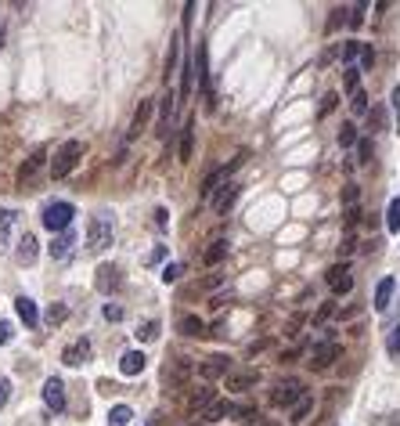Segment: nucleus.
Masks as SVG:
<instances>
[{
  "label": "nucleus",
  "mask_w": 400,
  "mask_h": 426,
  "mask_svg": "<svg viewBox=\"0 0 400 426\" xmlns=\"http://www.w3.org/2000/svg\"><path fill=\"white\" fill-rule=\"evenodd\" d=\"M116 239V221L108 217V213H94L90 224H87V249L90 253H105Z\"/></svg>",
  "instance_id": "1"
},
{
  "label": "nucleus",
  "mask_w": 400,
  "mask_h": 426,
  "mask_svg": "<svg viewBox=\"0 0 400 426\" xmlns=\"http://www.w3.org/2000/svg\"><path fill=\"white\" fill-rule=\"evenodd\" d=\"M80 155H83V141H65L58 152H54V159H51V177L54 181L69 177L76 170V163H80Z\"/></svg>",
  "instance_id": "2"
},
{
  "label": "nucleus",
  "mask_w": 400,
  "mask_h": 426,
  "mask_svg": "<svg viewBox=\"0 0 400 426\" xmlns=\"http://www.w3.org/2000/svg\"><path fill=\"white\" fill-rule=\"evenodd\" d=\"M73 217H76V206H73V202H47L40 221H43V228H47V232L62 235V232H69V228H73Z\"/></svg>",
  "instance_id": "3"
},
{
  "label": "nucleus",
  "mask_w": 400,
  "mask_h": 426,
  "mask_svg": "<svg viewBox=\"0 0 400 426\" xmlns=\"http://www.w3.org/2000/svg\"><path fill=\"white\" fill-rule=\"evenodd\" d=\"M242 163H246V152H238V155H235V159H231V163H227V167L213 170V174H209V177L202 181V199H213V192L220 188V181H227V177H231V174H235V170H238Z\"/></svg>",
  "instance_id": "4"
},
{
  "label": "nucleus",
  "mask_w": 400,
  "mask_h": 426,
  "mask_svg": "<svg viewBox=\"0 0 400 426\" xmlns=\"http://www.w3.org/2000/svg\"><path fill=\"white\" fill-rule=\"evenodd\" d=\"M303 398H307V394H303V383H300V380H285V383H278V390L270 394V401H274L278 408H289V405L296 408Z\"/></svg>",
  "instance_id": "5"
},
{
  "label": "nucleus",
  "mask_w": 400,
  "mask_h": 426,
  "mask_svg": "<svg viewBox=\"0 0 400 426\" xmlns=\"http://www.w3.org/2000/svg\"><path fill=\"white\" fill-rule=\"evenodd\" d=\"M43 405L51 412H65V383L58 376H47L43 380Z\"/></svg>",
  "instance_id": "6"
},
{
  "label": "nucleus",
  "mask_w": 400,
  "mask_h": 426,
  "mask_svg": "<svg viewBox=\"0 0 400 426\" xmlns=\"http://www.w3.org/2000/svg\"><path fill=\"white\" fill-rule=\"evenodd\" d=\"M325 282L332 286V293H335V296L350 293V286H354V279H350V264H332L328 275H325Z\"/></svg>",
  "instance_id": "7"
},
{
  "label": "nucleus",
  "mask_w": 400,
  "mask_h": 426,
  "mask_svg": "<svg viewBox=\"0 0 400 426\" xmlns=\"http://www.w3.org/2000/svg\"><path fill=\"white\" fill-rule=\"evenodd\" d=\"M94 286H98V293H116V289L123 286V275H120L116 264H101V268H98V279H94Z\"/></svg>",
  "instance_id": "8"
},
{
  "label": "nucleus",
  "mask_w": 400,
  "mask_h": 426,
  "mask_svg": "<svg viewBox=\"0 0 400 426\" xmlns=\"http://www.w3.org/2000/svg\"><path fill=\"white\" fill-rule=\"evenodd\" d=\"M43 159H47V148L40 145V148L26 159V163H22V170H19V188H29V185H33V177H36L40 167H43Z\"/></svg>",
  "instance_id": "9"
},
{
  "label": "nucleus",
  "mask_w": 400,
  "mask_h": 426,
  "mask_svg": "<svg viewBox=\"0 0 400 426\" xmlns=\"http://www.w3.org/2000/svg\"><path fill=\"white\" fill-rule=\"evenodd\" d=\"M90 350H94V347H90V340H87V336H80L76 343H69V347L62 350V361H65L69 368H80L83 361H90Z\"/></svg>",
  "instance_id": "10"
},
{
  "label": "nucleus",
  "mask_w": 400,
  "mask_h": 426,
  "mask_svg": "<svg viewBox=\"0 0 400 426\" xmlns=\"http://www.w3.org/2000/svg\"><path fill=\"white\" fill-rule=\"evenodd\" d=\"M195 69H199V83H202V94H206V105L213 109V87H209V55H206V43H199V55H195Z\"/></svg>",
  "instance_id": "11"
},
{
  "label": "nucleus",
  "mask_w": 400,
  "mask_h": 426,
  "mask_svg": "<svg viewBox=\"0 0 400 426\" xmlns=\"http://www.w3.org/2000/svg\"><path fill=\"white\" fill-rule=\"evenodd\" d=\"M227 368H231V358L227 354H209L199 372H202V380H220V376H227Z\"/></svg>",
  "instance_id": "12"
},
{
  "label": "nucleus",
  "mask_w": 400,
  "mask_h": 426,
  "mask_svg": "<svg viewBox=\"0 0 400 426\" xmlns=\"http://www.w3.org/2000/svg\"><path fill=\"white\" fill-rule=\"evenodd\" d=\"M152 109H155V101L152 98H144L141 105H137V113H134V120H130V130H127V141H134L144 127H148V120H152Z\"/></svg>",
  "instance_id": "13"
},
{
  "label": "nucleus",
  "mask_w": 400,
  "mask_h": 426,
  "mask_svg": "<svg viewBox=\"0 0 400 426\" xmlns=\"http://www.w3.org/2000/svg\"><path fill=\"white\" fill-rule=\"evenodd\" d=\"M73 246H76V235H73V228H69V232H62V235L51 239L47 253H51V260H65V256L73 253Z\"/></svg>",
  "instance_id": "14"
},
{
  "label": "nucleus",
  "mask_w": 400,
  "mask_h": 426,
  "mask_svg": "<svg viewBox=\"0 0 400 426\" xmlns=\"http://www.w3.org/2000/svg\"><path fill=\"white\" fill-rule=\"evenodd\" d=\"M144 365H148V358H144L141 350H127V354L120 358V372H123V376H141Z\"/></svg>",
  "instance_id": "15"
},
{
  "label": "nucleus",
  "mask_w": 400,
  "mask_h": 426,
  "mask_svg": "<svg viewBox=\"0 0 400 426\" xmlns=\"http://www.w3.org/2000/svg\"><path fill=\"white\" fill-rule=\"evenodd\" d=\"M223 383H227V390H249V387H256V372H253V368L227 372V376H223Z\"/></svg>",
  "instance_id": "16"
},
{
  "label": "nucleus",
  "mask_w": 400,
  "mask_h": 426,
  "mask_svg": "<svg viewBox=\"0 0 400 426\" xmlns=\"http://www.w3.org/2000/svg\"><path fill=\"white\" fill-rule=\"evenodd\" d=\"M15 311H19V318H22V322H26L29 329H36V326H40V311H36V303H33L29 296H19V300H15Z\"/></svg>",
  "instance_id": "17"
},
{
  "label": "nucleus",
  "mask_w": 400,
  "mask_h": 426,
  "mask_svg": "<svg viewBox=\"0 0 400 426\" xmlns=\"http://www.w3.org/2000/svg\"><path fill=\"white\" fill-rule=\"evenodd\" d=\"M335 358H339V347H335V343L328 340V343L314 347V354H310V365H314V368H328V365H332Z\"/></svg>",
  "instance_id": "18"
},
{
  "label": "nucleus",
  "mask_w": 400,
  "mask_h": 426,
  "mask_svg": "<svg viewBox=\"0 0 400 426\" xmlns=\"http://www.w3.org/2000/svg\"><path fill=\"white\" fill-rule=\"evenodd\" d=\"M19 221L15 209H0V253H8V242H11V228Z\"/></svg>",
  "instance_id": "19"
},
{
  "label": "nucleus",
  "mask_w": 400,
  "mask_h": 426,
  "mask_svg": "<svg viewBox=\"0 0 400 426\" xmlns=\"http://www.w3.org/2000/svg\"><path fill=\"white\" fill-rule=\"evenodd\" d=\"M174 98H177L174 90L159 98V137H166V130H169V116H174Z\"/></svg>",
  "instance_id": "20"
},
{
  "label": "nucleus",
  "mask_w": 400,
  "mask_h": 426,
  "mask_svg": "<svg viewBox=\"0 0 400 426\" xmlns=\"http://www.w3.org/2000/svg\"><path fill=\"white\" fill-rule=\"evenodd\" d=\"M227 415H238V408H235L231 401H213V405L202 412L206 422H220V419H227Z\"/></svg>",
  "instance_id": "21"
},
{
  "label": "nucleus",
  "mask_w": 400,
  "mask_h": 426,
  "mask_svg": "<svg viewBox=\"0 0 400 426\" xmlns=\"http://www.w3.org/2000/svg\"><path fill=\"white\" fill-rule=\"evenodd\" d=\"M36 253H40V242H36V235H22V242H19V264H26V268H29V264L36 260Z\"/></svg>",
  "instance_id": "22"
},
{
  "label": "nucleus",
  "mask_w": 400,
  "mask_h": 426,
  "mask_svg": "<svg viewBox=\"0 0 400 426\" xmlns=\"http://www.w3.org/2000/svg\"><path fill=\"white\" fill-rule=\"evenodd\" d=\"M393 289H396V279H382L379 286H375V311H386L389 307V300H393Z\"/></svg>",
  "instance_id": "23"
},
{
  "label": "nucleus",
  "mask_w": 400,
  "mask_h": 426,
  "mask_svg": "<svg viewBox=\"0 0 400 426\" xmlns=\"http://www.w3.org/2000/svg\"><path fill=\"white\" fill-rule=\"evenodd\" d=\"M227 256V239H213L209 242V249L202 253V264H206V268H216V264Z\"/></svg>",
  "instance_id": "24"
},
{
  "label": "nucleus",
  "mask_w": 400,
  "mask_h": 426,
  "mask_svg": "<svg viewBox=\"0 0 400 426\" xmlns=\"http://www.w3.org/2000/svg\"><path fill=\"white\" fill-rule=\"evenodd\" d=\"M235 199H238V185H223V192L213 199V209H216V213H227V209L235 206Z\"/></svg>",
  "instance_id": "25"
},
{
  "label": "nucleus",
  "mask_w": 400,
  "mask_h": 426,
  "mask_svg": "<svg viewBox=\"0 0 400 426\" xmlns=\"http://www.w3.org/2000/svg\"><path fill=\"white\" fill-rule=\"evenodd\" d=\"M177 329L184 333V336H206V322L199 314H184L181 322H177Z\"/></svg>",
  "instance_id": "26"
},
{
  "label": "nucleus",
  "mask_w": 400,
  "mask_h": 426,
  "mask_svg": "<svg viewBox=\"0 0 400 426\" xmlns=\"http://www.w3.org/2000/svg\"><path fill=\"white\" fill-rule=\"evenodd\" d=\"M386 232H389V235H400V195L389 199V209H386Z\"/></svg>",
  "instance_id": "27"
},
{
  "label": "nucleus",
  "mask_w": 400,
  "mask_h": 426,
  "mask_svg": "<svg viewBox=\"0 0 400 426\" xmlns=\"http://www.w3.org/2000/svg\"><path fill=\"white\" fill-rule=\"evenodd\" d=\"M191 148H195V123H188V127H184V134H181V145H177V155L184 159V163L191 159Z\"/></svg>",
  "instance_id": "28"
},
{
  "label": "nucleus",
  "mask_w": 400,
  "mask_h": 426,
  "mask_svg": "<svg viewBox=\"0 0 400 426\" xmlns=\"http://www.w3.org/2000/svg\"><path fill=\"white\" fill-rule=\"evenodd\" d=\"M130 419H134L130 405H116V408L108 412V426H130Z\"/></svg>",
  "instance_id": "29"
},
{
  "label": "nucleus",
  "mask_w": 400,
  "mask_h": 426,
  "mask_svg": "<svg viewBox=\"0 0 400 426\" xmlns=\"http://www.w3.org/2000/svg\"><path fill=\"white\" fill-rule=\"evenodd\" d=\"M141 343H152V340H159V322H155V318H148V322H141L137 326V333H134Z\"/></svg>",
  "instance_id": "30"
},
{
  "label": "nucleus",
  "mask_w": 400,
  "mask_h": 426,
  "mask_svg": "<svg viewBox=\"0 0 400 426\" xmlns=\"http://www.w3.org/2000/svg\"><path fill=\"white\" fill-rule=\"evenodd\" d=\"M310 412H314V398L307 394V398L293 408V419H289V422H296V426H300V422H307V415H310Z\"/></svg>",
  "instance_id": "31"
},
{
  "label": "nucleus",
  "mask_w": 400,
  "mask_h": 426,
  "mask_svg": "<svg viewBox=\"0 0 400 426\" xmlns=\"http://www.w3.org/2000/svg\"><path fill=\"white\" fill-rule=\"evenodd\" d=\"M65 318H69V307H65V303H51V307H47V326H62Z\"/></svg>",
  "instance_id": "32"
},
{
  "label": "nucleus",
  "mask_w": 400,
  "mask_h": 426,
  "mask_svg": "<svg viewBox=\"0 0 400 426\" xmlns=\"http://www.w3.org/2000/svg\"><path fill=\"white\" fill-rule=\"evenodd\" d=\"M357 80H361V69H357V66H347V76H342V87H347V94H357V90H361Z\"/></svg>",
  "instance_id": "33"
},
{
  "label": "nucleus",
  "mask_w": 400,
  "mask_h": 426,
  "mask_svg": "<svg viewBox=\"0 0 400 426\" xmlns=\"http://www.w3.org/2000/svg\"><path fill=\"white\" fill-rule=\"evenodd\" d=\"M339 145H342V148L357 145V127H354V123H342V127H339Z\"/></svg>",
  "instance_id": "34"
},
{
  "label": "nucleus",
  "mask_w": 400,
  "mask_h": 426,
  "mask_svg": "<svg viewBox=\"0 0 400 426\" xmlns=\"http://www.w3.org/2000/svg\"><path fill=\"white\" fill-rule=\"evenodd\" d=\"M350 109H354L357 116H364V113H368V94H364V90L350 94Z\"/></svg>",
  "instance_id": "35"
},
{
  "label": "nucleus",
  "mask_w": 400,
  "mask_h": 426,
  "mask_svg": "<svg viewBox=\"0 0 400 426\" xmlns=\"http://www.w3.org/2000/svg\"><path fill=\"white\" fill-rule=\"evenodd\" d=\"M213 405V387H202L195 398H191V408H209Z\"/></svg>",
  "instance_id": "36"
},
{
  "label": "nucleus",
  "mask_w": 400,
  "mask_h": 426,
  "mask_svg": "<svg viewBox=\"0 0 400 426\" xmlns=\"http://www.w3.org/2000/svg\"><path fill=\"white\" fill-rule=\"evenodd\" d=\"M386 350H389L393 358H400V326H393V329H389V340H386Z\"/></svg>",
  "instance_id": "37"
},
{
  "label": "nucleus",
  "mask_w": 400,
  "mask_h": 426,
  "mask_svg": "<svg viewBox=\"0 0 400 426\" xmlns=\"http://www.w3.org/2000/svg\"><path fill=\"white\" fill-rule=\"evenodd\" d=\"M361 47H364V43H357V40H350L347 47H342V62H347V66H354V58L361 55Z\"/></svg>",
  "instance_id": "38"
},
{
  "label": "nucleus",
  "mask_w": 400,
  "mask_h": 426,
  "mask_svg": "<svg viewBox=\"0 0 400 426\" xmlns=\"http://www.w3.org/2000/svg\"><path fill=\"white\" fill-rule=\"evenodd\" d=\"M177 43H181V36H174V40H169V55H166V76L174 73V66H177Z\"/></svg>",
  "instance_id": "39"
},
{
  "label": "nucleus",
  "mask_w": 400,
  "mask_h": 426,
  "mask_svg": "<svg viewBox=\"0 0 400 426\" xmlns=\"http://www.w3.org/2000/svg\"><path fill=\"white\" fill-rule=\"evenodd\" d=\"M332 314H335V303H332V300H328V303H321V311L314 314V326H325Z\"/></svg>",
  "instance_id": "40"
},
{
  "label": "nucleus",
  "mask_w": 400,
  "mask_h": 426,
  "mask_svg": "<svg viewBox=\"0 0 400 426\" xmlns=\"http://www.w3.org/2000/svg\"><path fill=\"white\" fill-rule=\"evenodd\" d=\"M181 271H184L181 264H166V268H162V282H177V279H181Z\"/></svg>",
  "instance_id": "41"
},
{
  "label": "nucleus",
  "mask_w": 400,
  "mask_h": 426,
  "mask_svg": "<svg viewBox=\"0 0 400 426\" xmlns=\"http://www.w3.org/2000/svg\"><path fill=\"white\" fill-rule=\"evenodd\" d=\"M335 105H339V94H335V90H328V94L321 98V116H328V113L335 109Z\"/></svg>",
  "instance_id": "42"
},
{
  "label": "nucleus",
  "mask_w": 400,
  "mask_h": 426,
  "mask_svg": "<svg viewBox=\"0 0 400 426\" xmlns=\"http://www.w3.org/2000/svg\"><path fill=\"white\" fill-rule=\"evenodd\" d=\"M105 318L108 322H123V307L120 303H105Z\"/></svg>",
  "instance_id": "43"
},
{
  "label": "nucleus",
  "mask_w": 400,
  "mask_h": 426,
  "mask_svg": "<svg viewBox=\"0 0 400 426\" xmlns=\"http://www.w3.org/2000/svg\"><path fill=\"white\" fill-rule=\"evenodd\" d=\"M357 163H372V141H357Z\"/></svg>",
  "instance_id": "44"
},
{
  "label": "nucleus",
  "mask_w": 400,
  "mask_h": 426,
  "mask_svg": "<svg viewBox=\"0 0 400 426\" xmlns=\"http://www.w3.org/2000/svg\"><path fill=\"white\" fill-rule=\"evenodd\" d=\"M389 105H393V116H396V127H400V83L393 87V94H389Z\"/></svg>",
  "instance_id": "45"
},
{
  "label": "nucleus",
  "mask_w": 400,
  "mask_h": 426,
  "mask_svg": "<svg viewBox=\"0 0 400 426\" xmlns=\"http://www.w3.org/2000/svg\"><path fill=\"white\" fill-rule=\"evenodd\" d=\"M347 22H350V26L357 29V26L364 22V4H357V8H350V19H347Z\"/></svg>",
  "instance_id": "46"
},
{
  "label": "nucleus",
  "mask_w": 400,
  "mask_h": 426,
  "mask_svg": "<svg viewBox=\"0 0 400 426\" xmlns=\"http://www.w3.org/2000/svg\"><path fill=\"white\" fill-rule=\"evenodd\" d=\"M15 340V329H11V322H0V343H11Z\"/></svg>",
  "instance_id": "47"
},
{
  "label": "nucleus",
  "mask_w": 400,
  "mask_h": 426,
  "mask_svg": "<svg viewBox=\"0 0 400 426\" xmlns=\"http://www.w3.org/2000/svg\"><path fill=\"white\" fill-rule=\"evenodd\" d=\"M159 260H166V246H155V249L144 256V264H159Z\"/></svg>",
  "instance_id": "48"
},
{
  "label": "nucleus",
  "mask_w": 400,
  "mask_h": 426,
  "mask_svg": "<svg viewBox=\"0 0 400 426\" xmlns=\"http://www.w3.org/2000/svg\"><path fill=\"white\" fill-rule=\"evenodd\" d=\"M372 62H375V51L364 43V47H361V66H364V69H372Z\"/></svg>",
  "instance_id": "49"
},
{
  "label": "nucleus",
  "mask_w": 400,
  "mask_h": 426,
  "mask_svg": "<svg viewBox=\"0 0 400 426\" xmlns=\"http://www.w3.org/2000/svg\"><path fill=\"white\" fill-rule=\"evenodd\" d=\"M8 398H11V383H8L4 376H0V408L8 405Z\"/></svg>",
  "instance_id": "50"
},
{
  "label": "nucleus",
  "mask_w": 400,
  "mask_h": 426,
  "mask_svg": "<svg viewBox=\"0 0 400 426\" xmlns=\"http://www.w3.org/2000/svg\"><path fill=\"white\" fill-rule=\"evenodd\" d=\"M354 242H357V235H354V232H347V239H342L339 253H354Z\"/></svg>",
  "instance_id": "51"
},
{
  "label": "nucleus",
  "mask_w": 400,
  "mask_h": 426,
  "mask_svg": "<svg viewBox=\"0 0 400 426\" xmlns=\"http://www.w3.org/2000/svg\"><path fill=\"white\" fill-rule=\"evenodd\" d=\"M357 217H361V209H357V206H347V224H350V228L357 224Z\"/></svg>",
  "instance_id": "52"
},
{
  "label": "nucleus",
  "mask_w": 400,
  "mask_h": 426,
  "mask_svg": "<svg viewBox=\"0 0 400 426\" xmlns=\"http://www.w3.org/2000/svg\"><path fill=\"white\" fill-rule=\"evenodd\" d=\"M166 217H169V213L159 206V209H155V224H159V228H166Z\"/></svg>",
  "instance_id": "53"
},
{
  "label": "nucleus",
  "mask_w": 400,
  "mask_h": 426,
  "mask_svg": "<svg viewBox=\"0 0 400 426\" xmlns=\"http://www.w3.org/2000/svg\"><path fill=\"white\" fill-rule=\"evenodd\" d=\"M389 426H400V412H393V415H389Z\"/></svg>",
  "instance_id": "54"
},
{
  "label": "nucleus",
  "mask_w": 400,
  "mask_h": 426,
  "mask_svg": "<svg viewBox=\"0 0 400 426\" xmlns=\"http://www.w3.org/2000/svg\"><path fill=\"white\" fill-rule=\"evenodd\" d=\"M263 426H281V422H263Z\"/></svg>",
  "instance_id": "55"
},
{
  "label": "nucleus",
  "mask_w": 400,
  "mask_h": 426,
  "mask_svg": "<svg viewBox=\"0 0 400 426\" xmlns=\"http://www.w3.org/2000/svg\"><path fill=\"white\" fill-rule=\"evenodd\" d=\"M0 43H4V29H0Z\"/></svg>",
  "instance_id": "56"
},
{
  "label": "nucleus",
  "mask_w": 400,
  "mask_h": 426,
  "mask_svg": "<svg viewBox=\"0 0 400 426\" xmlns=\"http://www.w3.org/2000/svg\"><path fill=\"white\" fill-rule=\"evenodd\" d=\"M195 426H199V422H195Z\"/></svg>",
  "instance_id": "57"
}]
</instances>
